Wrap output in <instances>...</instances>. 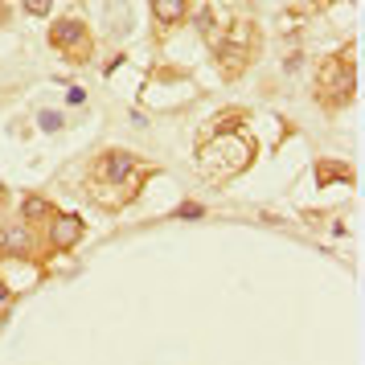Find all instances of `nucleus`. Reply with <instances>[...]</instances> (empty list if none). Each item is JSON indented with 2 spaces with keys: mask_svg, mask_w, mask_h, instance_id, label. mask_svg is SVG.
I'll return each instance as SVG.
<instances>
[{
  "mask_svg": "<svg viewBox=\"0 0 365 365\" xmlns=\"http://www.w3.org/2000/svg\"><path fill=\"white\" fill-rule=\"evenodd\" d=\"M152 17L160 21V29H177L189 21V0H152Z\"/></svg>",
  "mask_w": 365,
  "mask_h": 365,
  "instance_id": "obj_6",
  "label": "nucleus"
},
{
  "mask_svg": "<svg viewBox=\"0 0 365 365\" xmlns=\"http://www.w3.org/2000/svg\"><path fill=\"white\" fill-rule=\"evenodd\" d=\"M316 173H320V181H332V177H341V181H349V177H353V173H349L345 165H320Z\"/></svg>",
  "mask_w": 365,
  "mask_h": 365,
  "instance_id": "obj_9",
  "label": "nucleus"
},
{
  "mask_svg": "<svg viewBox=\"0 0 365 365\" xmlns=\"http://www.w3.org/2000/svg\"><path fill=\"white\" fill-rule=\"evenodd\" d=\"M135 168H140V160H135L132 152H123V148L103 152V160H99L103 181H107V185H123V193H128V197H135V189H140V185H132Z\"/></svg>",
  "mask_w": 365,
  "mask_h": 365,
  "instance_id": "obj_4",
  "label": "nucleus"
},
{
  "mask_svg": "<svg viewBox=\"0 0 365 365\" xmlns=\"http://www.w3.org/2000/svg\"><path fill=\"white\" fill-rule=\"evenodd\" d=\"M21 217H25V226H34V222H41V217H53V205L46 197H25Z\"/></svg>",
  "mask_w": 365,
  "mask_h": 365,
  "instance_id": "obj_7",
  "label": "nucleus"
},
{
  "mask_svg": "<svg viewBox=\"0 0 365 365\" xmlns=\"http://www.w3.org/2000/svg\"><path fill=\"white\" fill-rule=\"evenodd\" d=\"M4 250H9V255H34V238H29V230H25V226L9 230L4 234Z\"/></svg>",
  "mask_w": 365,
  "mask_h": 365,
  "instance_id": "obj_8",
  "label": "nucleus"
},
{
  "mask_svg": "<svg viewBox=\"0 0 365 365\" xmlns=\"http://www.w3.org/2000/svg\"><path fill=\"white\" fill-rule=\"evenodd\" d=\"M0 21H4V0H0Z\"/></svg>",
  "mask_w": 365,
  "mask_h": 365,
  "instance_id": "obj_13",
  "label": "nucleus"
},
{
  "mask_svg": "<svg viewBox=\"0 0 365 365\" xmlns=\"http://www.w3.org/2000/svg\"><path fill=\"white\" fill-rule=\"evenodd\" d=\"M242 144H250V140H230V135H217L214 144H205L197 156V168H201V177L205 181H230V177H238L242 168L250 165V156H230L234 148H242Z\"/></svg>",
  "mask_w": 365,
  "mask_h": 365,
  "instance_id": "obj_2",
  "label": "nucleus"
},
{
  "mask_svg": "<svg viewBox=\"0 0 365 365\" xmlns=\"http://www.w3.org/2000/svg\"><path fill=\"white\" fill-rule=\"evenodd\" d=\"M50 46L53 50H62V53H70L74 62H83L86 53H91V34H86V25L78 17L53 21L50 25Z\"/></svg>",
  "mask_w": 365,
  "mask_h": 365,
  "instance_id": "obj_3",
  "label": "nucleus"
},
{
  "mask_svg": "<svg viewBox=\"0 0 365 365\" xmlns=\"http://www.w3.org/2000/svg\"><path fill=\"white\" fill-rule=\"evenodd\" d=\"M53 226H50V247L53 250H70V247H78V238H83V217H74V214H53L50 217Z\"/></svg>",
  "mask_w": 365,
  "mask_h": 365,
  "instance_id": "obj_5",
  "label": "nucleus"
},
{
  "mask_svg": "<svg viewBox=\"0 0 365 365\" xmlns=\"http://www.w3.org/2000/svg\"><path fill=\"white\" fill-rule=\"evenodd\" d=\"M320 4H332V0H320Z\"/></svg>",
  "mask_w": 365,
  "mask_h": 365,
  "instance_id": "obj_14",
  "label": "nucleus"
},
{
  "mask_svg": "<svg viewBox=\"0 0 365 365\" xmlns=\"http://www.w3.org/2000/svg\"><path fill=\"white\" fill-rule=\"evenodd\" d=\"M50 9H53V0H25V13L29 17H46Z\"/></svg>",
  "mask_w": 365,
  "mask_h": 365,
  "instance_id": "obj_10",
  "label": "nucleus"
},
{
  "mask_svg": "<svg viewBox=\"0 0 365 365\" xmlns=\"http://www.w3.org/2000/svg\"><path fill=\"white\" fill-rule=\"evenodd\" d=\"M316 95H320V103L324 107H345V103H353V95H357V78H353V50H341L336 58H329L324 66H320V78H316Z\"/></svg>",
  "mask_w": 365,
  "mask_h": 365,
  "instance_id": "obj_1",
  "label": "nucleus"
},
{
  "mask_svg": "<svg viewBox=\"0 0 365 365\" xmlns=\"http://www.w3.org/2000/svg\"><path fill=\"white\" fill-rule=\"evenodd\" d=\"M177 217H201V205H181V210H177Z\"/></svg>",
  "mask_w": 365,
  "mask_h": 365,
  "instance_id": "obj_12",
  "label": "nucleus"
},
{
  "mask_svg": "<svg viewBox=\"0 0 365 365\" xmlns=\"http://www.w3.org/2000/svg\"><path fill=\"white\" fill-rule=\"evenodd\" d=\"M41 128H46V132H58V128H62V115H58V111H41Z\"/></svg>",
  "mask_w": 365,
  "mask_h": 365,
  "instance_id": "obj_11",
  "label": "nucleus"
}]
</instances>
